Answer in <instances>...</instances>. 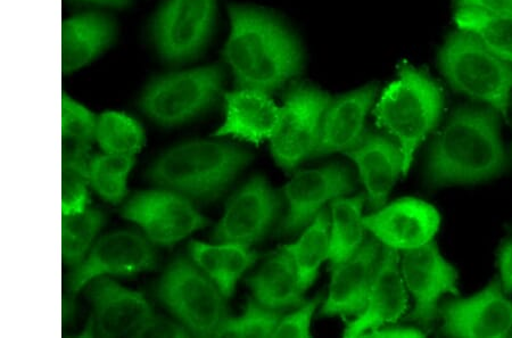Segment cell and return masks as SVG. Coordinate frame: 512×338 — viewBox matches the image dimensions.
<instances>
[{"label":"cell","instance_id":"6da1fadb","mask_svg":"<svg viewBox=\"0 0 512 338\" xmlns=\"http://www.w3.org/2000/svg\"><path fill=\"white\" fill-rule=\"evenodd\" d=\"M229 16L224 57L239 86L267 93L300 73L301 48L283 24L245 6H230Z\"/></svg>","mask_w":512,"mask_h":338},{"label":"cell","instance_id":"7a4b0ae2","mask_svg":"<svg viewBox=\"0 0 512 338\" xmlns=\"http://www.w3.org/2000/svg\"><path fill=\"white\" fill-rule=\"evenodd\" d=\"M507 166L497 115L464 107L454 112L434 140L427 179L433 187L477 184L499 176Z\"/></svg>","mask_w":512,"mask_h":338},{"label":"cell","instance_id":"3957f363","mask_svg":"<svg viewBox=\"0 0 512 338\" xmlns=\"http://www.w3.org/2000/svg\"><path fill=\"white\" fill-rule=\"evenodd\" d=\"M442 89L426 73L402 64L399 77L382 94L374 111L377 126L399 145L407 175L417 148L441 117Z\"/></svg>","mask_w":512,"mask_h":338},{"label":"cell","instance_id":"277c9868","mask_svg":"<svg viewBox=\"0 0 512 338\" xmlns=\"http://www.w3.org/2000/svg\"><path fill=\"white\" fill-rule=\"evenodd\" d=\"M251 158L249 152L227 143L191 142L164 153L153 164L150 178L172 191L211 200L225 191Z\"/></svg>","mask_w":512,"mask_h":338},{"label":"cell","instance_id":"5b68a950","mask_svg":"<svg viewBox=\"0 0 512 338\" xmlns=\"http://www.w3.org/2000/svg\"><path fill=\"white\" fill-rule=\"evenodd\" d=\"M445 78L457 92L495 107L507 118L512 68L467 31L454 32L440 52Z\"/></svg>","mask_w":512,"mask_h":338},{"label":"cell","instance_id":"8992f818","mask_svg":"<svg viewBox=\"0 0 512 338\" xmlns=\"http://www.w3.org/2000/svg\"><path fill=\"white\" fill-rule=\"evenodd\" d=\"M160 300L197 336H218L227 321V309L217 284L187 259L178 258L165 270L158 290Z\"/></svg>","mask_w":512,"mask_h":338},{"label":"cell","instance_id":"52a82bcc","mask_svg":"<svg viewBox=\"0 0 512 338\" xmlns=\"http://www.w3.org/2000/svg\"><path fill=\"white\" fill-rule=\"evenodd\" d=\"M224 72L206 67L165 74L146 87L140 107L161 126H177L200 115L216 102Z\"/></svg>","mask_w":512,"mask_h":338},{"label":"cell","instance_id":"ba28073f","mask_svg":"<svg viewBox=\"0 0 512 338\" xmlns=\"http://www.w3.org/2000/svg\"><path fill=\"white\" fill-rule=\"evenodd\" d=\"M330 98L308 85L293 87L285 96L271 150L280 167L294 170L315 154L319 143L322 118Z\"/></svg>","mask_w":512,"mask_h":338},{"label":"cell","instance_id":"9c48e42d","mask_svg":"<svg viewBox=\"0 0 512 338\" xmlns=\"http://www.w3.org/2000/svg\"><path fill=\"white\" fill-rule=\"evenodd\" d=\"M216 18V0H167L152 24V38L164 61L193 59L208 41Z\"/></svg>","mask_w":512,"mask_h":338},{"label":"cell","instance_id":"30bf717a","mask_svg":"<svg viewBox=\"0 0 512 338\" xmlns=\"http://www.w3.org/2000/svg\"><path fill=\"white\" fill-rule=\"evenodd\" d=\"M401 272L414 296L415 308L409 319L425 328L439 315V301L445 294L458 295V272L442 257L435 243L404 251Z\"/></svg>","mask_w":512,"mask_h":338},{"label":"cell","instance_id":"8fae6325","mask_svg":"<svg viewBox=\"0 0 512 338\" xmlns=\"http://www.w3.org/2000/svg\"><path fill=\"white\" fill-rule=\"evenodd\" d=\"M122 216L142 227L156 244L173 245L208 225L183 196L170 192H145L131 197Z\"/></svg>","mask_w":512,"mask_h":338},{"label":"cell","instance_id":"7c38bea8","mask_svg":"<svg viewBox=\"0 0 512 338\" xmlns=\"http://www.w3.org/2000/svg\"><path fill=\"white\" fill-rule=\"evenodd\" d=\"M354 185L352 170L343 164L296 173L284 188L288 211L282 232H299L315 220L322 206L351 193Z\"/></svg>","mask_w":512,"mask_h":338},{"label":"cell","instance_id":"4fadbf2b","mask_svg":"<svg viewBox=\"0 0 512 338\" xmlns=\"http://www.w3.org/2000/svg\"><path fill=\"white\" fill-rule=\"evenodd\" d=\"M442 332L453 337H507L512 333V301L499 280L465 300L445 303Z\"/></svg>","mask_w":512,"mask_h":338},{"label":"cell","instance_id":"5bb4252c","mask_svg":"<svg viewBox=\"0 0 512 338\" xmlns=\"http://www.w3.org/2000/svg\"><path fill=\"white\" fill-rule=\"evenodd\" d=\"M88 296L94 307L89 335L144 336L154 320L151 305L142 294L126 290L110 279L97 280L90 285Z\"/></svg>","mask_w":512,"mask_h":338},{"label":"cell","instance_id":"9a60e30c","mask_svg":"<svg viewBox=\"0 0 512 338\" xmlns=\"http://www.w3.org/2000/svg\"><path fill=\"white\" fill-rule=\"evenodd\" d=\"M279 199L266 180L255 177L229 200L213 237L220 243L251 244L268 233Z\"/></svg>","mask_w":512,"mask_h":338},{"label":"cell","instance_id":"2e32d148","mask_svg":"<svg viewBox=\"0 0 512 338\" xmlns=\"http://www.w3.org/2000/svg\"><path fill=\"white\" fill-rule=\"evenodd\" d=\"M156 267V253L142 235L117 232L101 239L88 258L74 270L72 292H78L90 280L103 275H132Z\"/></svg>","mask_w":512,"mask_h":338},{"label":"cell","instance_id":"e0dca14e","mask_svg":"<svg viewBox=\"0 0 512 338\" xmlns=\"http://www.w3.org/2000/svg\"><path fill=\"white\" fill-rule=\"evenodd\" d=\"M440 214L432 205L403 199L363 219L379 242L394 250H414L432 242L440 227Z\"/></svg>","mask_w":512,"mask_h":338},{"label":"cell","instance_id":"ac0fdd59","mask_svg":"<svg viewBox=\"0 0 512 338\" xmlns=\"http://www.w3.org/2000/svg\"><path fill=\"white\" fill-rule=\"evenodd\" d=\"M381 255L378 239L368 238L352 257L333 269L322 317H349L365 310Z\"/></svg>","mask_w":512,"mask_h":338},{"label":"cell","instance_id":"d6986e66","mask_svg":"<svg viewBox=\"0 0 512 338\" xmlns=\"http://www.w3.org/2000/svg\"><path fill=\"white\" fill-rule=\"evenodd\" d=\"M399 260L398 250L384 247L366 308L346 326L345 337L365 336L406 313L408 296Z\"/></svg>","mask_w":512,"mask_h":338},{"label":"cell","instance_id":"ffe728a7","mask_svg":"<svg viewBox=\"0 0 512 338\" xmlns=\"http://www.w3.org/2000/svg\"><path fill=\"white\" fill-rule=\"evenodd\" d=\"M357 164L371 209H381L403 172L402 152L392 139L377 134L363 135L346 153Z\"/></svg>","mask_w":512,"mask_h":338},{"label":"cell","instance_id":"44dd1931","mask_svg":"<svg viewBox=\"0 0 512 338\" xmlns=\"http://www.w3.org/2000/svg\"><path fill=\"white\" fill-rule=\"evenodd\" d=\"M377 87L368 86L330 101L322 118L316 155L349 151L363 137Z\"/></svg>","mask_w":512,"mask_h":338},{"label":"cell","instance_id":"7402d4cb","mask_svg":"<svg viewBox=\"0 0 512 338\" xmlns=\"http://www.w3.org/2000/svg\"><path fill=\"white\" fill-rule=\"evenodd\" d=\"M226 120L216 136H231L260 144L272 138L280 119L279 107L261 90L242 88L226 94Z\"/></svg>","mask_w":512,"mask_h":338},{"label":"cell","instance_id":"603a6c76","mask_svg":"<svg viewBox=\"0 0 512 338\" xmlns=\"http://www.w3.org/2000/svg\"><path fill=\"white\" fill-rule=\"evenodd\" d=\"M115 36L110 18L84 13L65 21L62 29V68L64 73L79 70L109 47Z\"/></svg>","mask_w":512,"mask_h":338},{"label":"cell","instance_id":"cb8c5ba5","mask_svg":"<svg viewBox=\"0 0 512 338\" xmlns=\"http://www.w3.org/2000/svg\"><path fill=\"white\" fill-rule=\"evenodd\" d=\"M247 284L256 301L269 309L282 310L303 304L295 263L284 247L270 255Z\"/></svg>","mask_w":512,"mask_h":338},{"label":"cell","instance_id":"d4e9b609","mask_svg":"<svg viewBox=\"0 0 512 338\" xmlns=\"http://www.w3.org/2000/svg\"><path fill=\"white\" fill-rule=\"evenodd\" d=\"M189 250L196 265L218 285L227 298L233 295L237 280L258 258L244 244L209 245L193 242Z\"/></svg>","mask_w":512,"mask_h":338},{"label":"cell","instance_id":"484cf974","mask_svg":"<svg viewBox=\"0 0 512 338\" xmlns=\"http://www.w3.org/2000/svg\"><path fill=\"white\" fill-rule=\"evenodd\" d=\"M365 196L337 199L332 204V234H330L329 259L332 269L341 265L359 250L365 242L366 227L362 208Z\"/></svg>","mask_w":512,"mask_h":338},{"label":"cell","instance_id":"4316f807","mask_svg":"<svg viewBox=\"0 0 512 338\" xmlns=\"http://www.w3.org/2000/svg\"><path fill=\"white\" fill-rule=\"evenodd\" d=\"M284 249L291 255L295 263L302 291L307 290L315 282L322 262L329 257L328 213L326 211L319 212L299 241L285 246Z\"/></svg>","mask_w":512,"mask_h":338},{"label":"cell","instance_id":"83f0119b","mask_svg":"<svg viewBox=\"0 0 512 338\" xmlns=\"http://www.w3.org/2000/svg\"><path fill=\"white\" fill-rule=\"evenodd\" d=\"M456 23L480 39L493 54L512 63V16L460 7Z\"/></svg>","mask_w":512,"mask_h":338},{"label":"cell","instance_id":"f1b7e54d","mask_svg":"<svg viewBox=\"0 0 512 338\" xmlns=\"http://www.w3.org/2000/svg\"><path fill=\"white\" fill-rule=\"evenodd\" d=\"M89 146L72 145L63 153L62 164V210L63 214L86 210L89 203L88 184Z\"/></svg>","mask_w":512,"mask_h":338},{"label":"cell","instance_id":"f546056e","mask_svg":"<svg viewBox=\"0 0 512 338\" xmlns=\"http://www.w3.org/2000/svg\"><path fill=\"white\" fill-rule=\"evenodd\" d=\"M96 137L107 154L132 156L142 150V126L125 113L106 112L97 121Z\"/></svg>","mask_w":512,"mask_h":338},{"label":"cell","instance_id":"4dcf8cb0","mask_svg":"<svg viewBox=\"0 0 512 338\" xmlns=\"http://www.w3.org/2000/svg\"><path fill=\"white\" fill-rule=\"evenodd\" d=\"M134 164L128 155L93 156L89 163L90 184L104 200L120 203L127 195V178Z\"/></svg>","mask_w":512,"mask_h":338},{"label":"cell","instance_id":"1f68e13d","mask_svg":"<svg viewBox=\"0 0 512 338\" xmlns=\"http://www.w3.org/2000/svg\"><path fill=\"white\" fill-rule=\"evenodd\" d=\"M105 217L96 210L64 214L62 220V253L68 265L77 266L92 245Z\"/></svg>","mask_w":512,"mask_h":338},{"label":"cell","instance_id":"d6a6232c","mask_svg":"<svg viewBox=\"0 0 512 338\" xmlns=\"http://www.w3.org/2000/svg\"><path fill=\"white\" fill-rule=\"evenodd\" d=\"M280 320L282 319L276 310L250 301L241 317L227 319L218 336L274 337Z\"/></svg>","mask_w":512,"mask_h":338},{"label":"cell","instance_id":"836d02e7","mask_svg":"<svg viewBox=\"0 0 512 338\" xmlns=\"http://www.w3.org/2000/svg\"><path fill=\"white\" fill-rule=\"evenodd\" d=\"M97 119L86 107L71 100L69 96L62 98V133L72 145L89 146L96 137Z\"/></svg>","mask_w":512,"mask_h":338},{"label":"cell","instance_id":"e575fe53","mask_svg":"<svg viewBox=\"0 0 512 338\" xmlns=\"http://www.w3.org/2000/svg\"><path fill=\"white\" fill-rule=\"evenodd\" d=\"M321 296H317L309 302L302 304V307L280 320L274 337H310V324L313 313H315Z\"/></svg>","mask_w":512,"mask_h":338},{"label":"cell","instance_id":"d590c367","mask_svg":"<svg viewBox=\"0 0 512 338\" xmlns=\"http://www.w3.org/2000/svg\"><path fill=\"white\" fill-rule=\"evenodd\" d=\"M460 7L477 8L485 12L512 16V0H457Z\"/></svg>","mask_w":512,"mask_h":338},{"label":"cell","instance_id":"8d00e7d4","mask_svg":"<svg viewBox=\"0 0 512 338\" xmlns=\"http://www.w3.org/2000/svg\"><path fill=\"white\" fill-rule=\"evenodd\" d=\"M191 333L167 319H156L148 326L143 337H187Z\"/></svg>","mask_w":512,"mask_h":338},{"label":"cell","instance_id":"74e56055","mask_svg":"<svg viewBox=\"0 0 512 338\" xmlns=\"http://www.w3.org/2000/svg\"><path fill=\"white\" fill-rule=\"evenodd\" d=\"M498 263L501 274V285L506 293L512 292V238L501 246Z\"/></svg>","mask_w":512,"mask_h":338},{"label":"cell","instance_id":"f35d334b","mask_svg":"<svg viewBox=\"0 0 512 338\" xmlns=\"http://www.w3.org/2000/svg\"><path fill=\"white\" fill-rule=\"evenodd\" d=\"M369 337H420L424 336L423 332L416 328L410 327H379L375 331L367 333Z\"/></svg>","mask_w":512,"mask_h":338},{"label":"cell","instance_id":"ab89813d","mask_svg":"<svg viewBox=\"0 0 512 338\" xmlns=\"http://www.w3.org/2000/svg\"><path fill=\"white\" fill-rule=\"evenodd\" d=\"M82 2L110 7H125L130 3V0H82Z\"/></svg>","mask_w":512,"mask_h":338},{"label":"cell","instance_id":"60d3db41","mask_svg":"<svg viewBox=\"0 0 512 338\" xmlns=\"http://www.w3.org/2000/svg\"><path fill=\"white\" fill-rule=\"evenodd\" d=\"M511 336H512V333H511Z\"/></svg>","mask_w":512,"mask_h":338}]
</instances>
